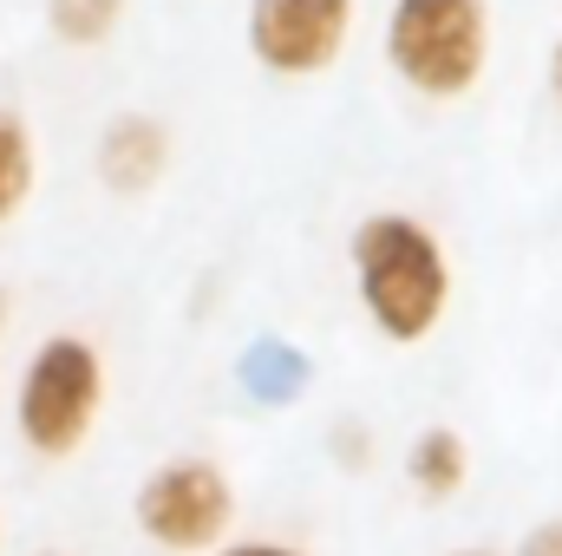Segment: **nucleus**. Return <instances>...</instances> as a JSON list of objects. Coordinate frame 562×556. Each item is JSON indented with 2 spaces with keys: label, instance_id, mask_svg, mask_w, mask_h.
I'll return each instance as SVG.
<instances>
[{
  "label": "nucleus",
  "instance_id": "f257e3e1",
  "mask_svg": "<svg viewBox=\"0 0 562 556\" xmlns=\"http://www.w3.org/2000/svg\"><path fill=\"white\" fill-rule=\"evenodd\" d=\"M347 256H353V288H360L367 321L393 347H419L425 334L445 321V308H451V263H445V243L425 230L419 216L373 210L353 230Z\"/></svg>",
  "mask_w": 562,
  "mask_h": 556
},
{
  "label": "nucleus",
  "instance_id": "f03ea898",
  "mask_svg": "<svg viewBox=\"0 0 562 556\" xmlns=\"http://www.w3.org/2000/svg\"><path fill=\"white\" fill-rule=\"evenodd\" d=\"M386 59L419 99H464L491 66L484 0H393Z\"/></svg>",
  "mask_w": 562,
  "mask_h": 556
},
{
  "label": "nucleus",
  "instance_id": "7ed1b4c3",
  "mask_svg": "<svg viewBox=\"0 0 562 556\" xmlns=\"http://www.w3.org/2000/svg\"><path fill=\"white\" fill-rule=\"evenodd\" d=\"M105 407V360L86 334H46L20 374V438L40 458H72Z\"/></svg>",
  "mask_w": 562,
  "mask_h": 556
},
{
  "label": "nucleus",
  "instance_id": "20e7f679",
  "mask_svg": "<svg viewBox=\"0 0 562 556\" xmlns=\"http://www.w3.org/2000/svg\"><path fill=\"white\" fill-rule=\"evenodd\" d=\"M138 511V531L170 556H196L216 551L229 537V518H236V485L210 465V458H170L157 465L132 498Z\"/></svg>",
  "mask_w": 562,
  "mask_h": 556
},
{
  "label": "nucleus",
  "instance_id": "39448f33",
  "mask_svg": "<svg viewBox=\"0 0 562 556\" xmlns=\"http://www.w3.org/2000/svg\"><path fill=\"white\" fill-rule=\"evenodd\" d=\"M353 0H249V53L281 79H314L347 53Z\"/></svg>",
  "mask_w": 562,
  "mask_h": 556
},
{
  "label": "nucleus",
  "instance_id": "423d86ee",
  "mask_svg": "<svg viewBox=\"0 0 562 556\" xmlns=\"http://www.w3.org/2000/svg\"><path fill=\"white\" fill-rule=\"evenodd\" d=\"M170 170V125L150 112H119L99 132V184L119 197H144Z\"/></svg>",
  "mask_w": 562,
  "mask_h": 556
},
{
  "label": "nucleus",
  "instance_id": "0eeeda50",
  "mask_svg": "<svg viewBox=\"0 0 562 556\" xmlns=\"http://www.w3.org/2000/svg\"><path fill=\"white\" fill-rule=\"evenodd\" d=\"M464 478H471V445H464V432L425 425L419 438L406 445V485H413L419 498H458Z\"/></svg>",
  "mask_w": 562,
  "mask_h": 556
},
{
  "label": "nucleus",
  "instance_id": "6e6552de",
  "mask_svg": "<svg viewBox=\"0 0 562 556\" xmlns=\"http://www.w3.org/2000/svg\"><path fill=\"white\" fill-rule=\"evenodd\" d=\"M33 197V132L20 112H0V223Z\"/></svg>",
  "mask_w": 562,
  "mask_h": 556
},
{
  "label": "nucleus",
  "instance_id": "1a4fd4ad",
  "mask_svg": "<svg viewBox=\"0 0 562 556\" xmlns=\"http://www.w3.org/2000/svg\"><path fill=\"white\" fill-rule=\"evenodd\" d=\"M119 13H125V0H46L53 40H66V46H105Z\"/></svg>",
  "mask_w": 562,
  "mask_h": 556
},
{
  "label": "nucleus",
  "instance_id": "9d476101",
  "mask_svg": "<svg viewBox=\"0 0 562 556\" xmlns=\"http://www.w3.org/2000/svg\"><path fill=\"white\" fill-rule=\"evenodd\" d=\"M243 380L262 393V400H288L301 380H307V360L294 354V347H276V341H262L256 354H249V367H243Z\"/></svg>",
  "mask_w": 562,
  "mask_h": 556
},
{
  "label": "nucleus",
  "instance_id": "9b49d317",
  "mask_svg": "<svg viewBox=\"0 0 562 556\" xmlns=\"http://www.w3.org/2000/svg\"><path fill=\"white\" fill-rule=\"evenodd\" d=\"M517 556H562V518H557V524H537V531H524Z\"/></svg>",
  "mask_w": 562,
  "mask_h": 556
},
{
  "label": "nucleus",
  "instance_id": "f8f14e48",
  "mask_svg": "<svg viewBox=\"0 0 562 556\" xmlns=\"http://www.w3.org/2000/svg\"><path fill=\"white\" fill-rule=\"evenodd\" d=\"M216 556H307L294 544H269V537H249V544H216Z\"/></svg>",
  "mask_w": 562,
  "mask_h": 556
},
{
  "label": "nucleus",
  "instance_id": "ddd939ff",
  "mask_svg": "<svg viewBox=\"0 0 562 556\" xmlns=\"http://www.w3.org/2000/svg\"><path fill=\"white\" fill-rule=\"evenodd\" d=\"M550 92H557V105H562V40H557V53H550Z\"/></svg>",
  "mask_w": 562,
  "mask_h": 556
},
{
  "label": "nucleus",
  "instance_id": "4468645a",
  "mask_svg": "<svg viewBox=\"0 0 562 556\" xmlns=\"http://www.w3.org/2000/svg\"><path fill=\"white\" fill-rule=\"evenodd\" d=\"M451 556H484V551H451Z\"/></svg>",
  "mask_w": 562,
  "mask_h": 556
},
{
  "label": "nucleus",
  "instance_id": "2eb2a0df",
  "mask_svg": "<svg viewBox=\"0 0 562 556\" xmlns=\"http://www.w3.org/2000/svg\"><path fill=\"white\" fill-rule=\"evenodd\" d=\"M40 556H59V551H40Z\"/></svg>",
  "mask_w": 562,
  "mask_h": 556
},
{
  "label": "nucleus",
  "instance_id": "dca6fc26",
  "mask_svg": "<svg viewBox=\"0 0 562 556\" xmlns=\"http://www.w3.org/2000/svg\"><path fill=\"white\" fill-rule=\"evenodd\" d=\"M0 314H7V301H0Z\"/></svg>",
  "mask_w": 562,
  "mask_h": 556
}]
</instances>
